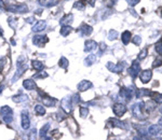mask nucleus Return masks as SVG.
Returning <instances> with one entry per match:
<instances>
[{
  "label": "nucleus",
  "instance_id": "f257e3e1",
  "mask_svg": "<svg viewBox=\"0 0 162 140\" xmlns=\"http://www.w3.org/2000/svg\"><path fill=\"white\" fill-rule=\"evenodd\" d=\"M16 67H18V70H16V73H15L13 80H16L18 78L21 77L24 71L27 69V65H26V58L24 56H20V58L18 59V64H16Z\"/></svg>",
  "mask_w": 162,
  "mask_h": 140
},
{
  "label": "nucleus",
  "instance_id": "f03ea898",
  "mask_svg": "<svg viewBox=\"0 0 162 140\" xmlns=\"http://www.w3.org/2000/svg\"><path fill=\"white\" fill-rule=\"evenodd\" d=\"M0 114H1V119L4 121V123L7 124H10L12 122L13 120V112H12V109L8 106H4L0 109Z\"/></svg>",
  "mask_w": 162,
  "mask_h": 140
},
{
  "label": "nucleus",
  "instance_id": "7ed1b4c3",
  "mask_svg": "<svg viewBox=\"0 0 162 140\" xmlns=\"http://www.w3.org/2000/svg\"><path fill=\"white\" fill-rule=\"evenodd\" d=\"M120 96L122 98H124L126 100H131L134 96V89L132 88H126V87H122L120 89Z\"/></svg>",
  "mask_w": 162,
  "mask_h": 140
},
{
  "label": "nucleus",
  "instance_id": "20e7f679",
  "mask_svg": "<svg viewBox=\"0 0 162 140\" xmlns=\"http://www.w3.org/2000/svg\"><path fill=\"white\" fill-rule=\"evenodd\" d=\"M112 111H114V113L116 114V115L120 118V116H122L123 114L126 112V107L123 104H120V102H119V104H114Z\"/></svg>",
  "mask_w": 162,
  "mask_h": 140
},
{
  "label": "nucleus",
  "instance_id": "39448f33",
  "mask_svg": "<svg viewBox=\"0 0 162 140\" xmlns=\"http://www.w3.org/2000/svg\"><path fill=\"white\" fill-rule=\"evenodd\" d=\"M8 10L14 13H24L27 11L26 4H11L8 7Z\"/></svg>",
  "mask_w": 162,
  "mask_h": 140
},
{
  "label": "nucleus",
  "instance_id": "423d86ee",
  "mask_svg": "<svg viewBox=\"0 0 162 140\" xmlns=\"http://www.w3.org/2000/svg\"><path fill=\"white\" fill-rule=\"evenodd\" d=\"M139 70H141V65H139V63H138V62H133V64L129 68V73L133 79H135V78L138 75Z\"/></svg>",
  "mask_w": 162,
  "mask_h": 140
},
{
  "label": "nucleus",
  "instance_id": "0eeeda50",
  "mask_svg": "<svg viewBox=\"0 0 162 140\" xmlns=\"http://www.w3.org/2000/svg\"><path fill=\"white\" fill-rule=\"evenodd\" d=\"M48 41L49 39L47 36H35L33 38V43L36 46H39V48H42Z\"/></svg>",
  "mask_w": 162,
  "mask_h": 140
},
{
  "label": "nucleus",
  "instance_id": "6e6552de",
  "mask_svg": "<svg viewBox=\"0 0 162 140\" xmlns=\"http://www.w3.org/2000/svg\"><path fill=\"white\" fill-rule=\"evenodd\" d=\"M144 106L145 104L144 102H137L135 104L134 106L132 107V112L135 116H142L143 115V110H144Z\"/></svg>",
  "mask_w": 162,
  "mask_h": 140
},
{
  "label": "nucleus",
  "instance_id": "1a4fd4ad",
  "mask_svg": "<svg viewBox=\"0 0 162 140\" xmlns=\"http://www.w3.org/2000/svg\"><path fill=\"white\" fill-rule=\"evenodd\" d=\"M107 68L110 70V71L112 72H116V73H118V72H121L123 70V67H124V63L122 64H112V63H108L107 65Z\"/></svg>",
  "mask_w": 162,
  "mask_h": 140
},
{
  "label": "nucleus",
  "instance_id": "9d476101",
  "mask_svg": "<svg viewBox=\"0 0 162 140\" xmlns=\"http://www.w3.org/2000/svg\"><path fill=\"white\" fill-rule=\"evenodd\" d=\"M153 78V72L151 70H144L139 73V79L143 83H148Z\"/></svg>",
  "mask_w": 162,
  "mask_h": 140
},
{
  "label": "nucleus",
  "instance_id": "9b49d317",
  "mask_svg": "<svg viewBox=\"0 0 162 140\" xmlns=\"http://www.w3.org/2000/svg\"><path fill=\"white\" fill-rule=\"evenodd\" d=\"M30 126V121H29V116H28V112L27 111H23L22 112V127L23 129H28Z\"/></svg>",
  "mask_w": 162,
  "mask_h": 140
},
{
  "label": "nucleus",
  "instance_id": "f8f14e48",
  "mask_svg": "<svg viewBox=\"0 0 162 140\" xmlns=\"http://www.w3.org/2000/svg\"><path fill=\"white\" fill-rule=\"evenodd\" d=\"M162 133V126L160 125H151L148 128V134L151 136H158V135Z\"/></svg>",
  "mask_w": 162,
  "mask_h": 140
},
{
  "label": "nucleus",
  "instance_id": "ddd939ff",
  "mask_svg": "<svg viewBox=\"0 0 162 140\" xmlns=\"http://www.w3.org/2000/svg\"><path fill=\"white\" fill-rule=\"evenodd\" d=\"M61 104H62V109H64L67 113H69L70 110H72V99H70V98H64Z\"/></svg>",
  "mask_w": 162,
  "mask_h": 140
},
{
  "label": "nucleus",
  "instance_id": "4468645a",
  "mask_svg": "<svg viewBox=\"0 0 162 140\" xmlns=\"http://www.w3.org/2000/svg\"><path fill=\"white\" fill-rule=\"evenodd\" d=\"M79 31H80V33L82 36H90L91 33H92V31H93V28L91 26H89V25L84 24L79 28Z\"/></svg>",
  "mask_w": 162,
  "mask_h": 140
},
{
  "label": "nucleus",
  "instance_id": "2eb2a0df",
  "mask_svg": "<svg viewBox=\"0 0 162 140\" xmlns=\"http://www.w3.org/2000/svg\"><path fill=\"white\" fill-rule=\"evenodd\" d=\"M84 45H85V46H84V51L85 52L94 51L95 49H97V43H96L94 40H88Z\"/></svg>",
  "mask_w": 162,
  "mask_h": 140
},
{
  "label": "nucleus",
  "instance_id": "dca6fc26",
  "mask_svg": "<svg viewBox=\"0 0 162 140\" xmlns=\"http://www.w3.org/2000/svg\"><path fill=\"white\" fill-rule=\"evenodd\" d=\"M92 86H93V84L91 83L90 81H81L80 83L78 84V89L80 92H84V91L91 88Z\"/></svg>",
  "mask_w": 162,
  "mask_h": 140
},
{
  "label": "nucleus",
  "instance_id": "f3484780",
  "mask_svg": "<svg viewBox=\"0 0 162 140\" xmlns=\"http://www.w3.org/2000/svg\"><path fill=\"white\" fill-rule=\"evenodd\" d=\"M47 24H45V21H38L36 24L33 26V31L35 33H39V31H42V30L45 29Z\"/></svg>",
  "mask_w": 162,
  "mask_h": 140
},
{
  "label": "nucleus",
  "instance_id": "a211bd4d",
  "mask_svg": "<svg viewBox=\"0 0 162 140\" xmlns=\"http://www.w3.org/2000/svg\"><path fill=\"white\" fill-rule=\"evenodd\" d=\"M41 100L43 102V106H45V107H53L54 104H56V99L51 98L47 95H45V98H41Z\"/></svg>",
  "mask_w": 162,
  "mask_h": 140
},
{
  "label": "nucleus",
  "instance_id": "6ab92c4d",
  "mask_svg": "<svg viewBox=\"0 0 162 140\" xmlns=\"http://www.w3.org/2000/svg\"><path fill=\"white\" fill-rule=\"evenodd\" d=\"M23 86H24L26 89L31 91V89L36 88V83H35L33 80H25L24 82H23Z\"/></svg>",
  "mask_w": 162,
  "mask_h": 140
},
{
  "label": "nucleus",
  "instance_id": "aec40b11",
  "mask_svg": "<svg viewBox=\"0 0 162 140\" xmlns=\"http://www.w3.org/2000/svg\"><path fill=\"white\" fill-rule=\"evenodd\" d=\"M72 18H74L72 14H66L64 17L61 18V24H63L64 26H67V24H69V23L72 22Z\"/></svg>",
  "mask_w": 162,
  "mask_h": 140
},
{
  "label": "nucleus",
  "instance_id": "412c9836",
  "mask_svg": "<svg viewBox=\"0 0 162 140\" xmlns=\"http://www.w3.org/2000/svg\"><path fill=\"white\" fill-rule=\"evenodd\" d=\"M130 39H131V33H130L129 30H126V31L121 35V40H122L123 44H128L130 42Z\"/></svg>",
  "mask_w": 162,
  "mask_h": 140
},
{
  "label": "nucleus",
  "instance_id": "4be33fe9",
  "mask_svg": "<svg viewBox=\"0 0 162 140\" xmlns=\"http://www.w3.org/2000/svg\"><path fill=\"white\" fill-rule=\"evenodd\" d=\"M150 97H153V102H158V104H162V94H160V93L151 92V94H150Z\"/></svg>",
  "mask_w": 162,
  "mask_h": 140
},
{
  "label": "nucleus",
  "instance_id": "5701e85b",
  "mask_svg": "<svg viewBox=\"0 0 162 140\" xmlns=\"http://www.w3.org/2000/svg\"><path fill=\"white\" fill-rule=\"evenodd\" d=\"M150 94H151V91H147V89H145V88H141L137 91L136 96H137L138 98H141L143 96H150Z\"/></svg>",
  "mask_w": 162,
  "mask_h": 140
},
{
  "label": "nucleus",
  "instance_id": "b1692460",
  "mask_svg": "<svg viewBox=\"0 0 162 140\" xmlns=\"http://www.w3.org/2000/svg\"><path fill=\"white\" fill-rule=\"evenodd\" d=\"M70 31H72V27L69 26V25H67V26H63L62 28H61V35H62L63 37H66L67 35H69Z\"/></svg>",
  "mask_w": 162,
  "mask_h": 140
},
{
  "label": "nucleus",
  "instance_id": "393cba45",
  "mask_svg": "<svg viewBox=\"0 0 162 140\" xmlns=\"http://www.w3.org/2000/svg\"><path fill=\"white\" fill-rule=\"evenodd\" d=\"M96 60V57L95 55H93V54H91V55H89V56L85 58V60H84V63H85V65L87 66H91L92 64L95 63Z\"/></svg>",
  "mask_w": 162,
  "mask_h": 140
},
{
  "label": "nucleus",
  "instance_id": "a878e982",
  "mask_svg": "<svg viewBox=\"0 0 162 140\" xmlns=\"http://www.w3.org/2000/svg\"><path fill=\"white\" fill-rule=\"evenodd\" d=\"M35 112H36L37 115H43L45 113V108H43V106L37 104V106H35Z\"/></svg>",
  "mask_w": 162,
  "mask_h": 140
},
{
  "label": "nucleus",
  "instance_id": "bb28decb",
  "mask_svg": "<svg viewBox=\"0 0 162 140\" xmlns=\"http://www.w3.org/2000/svg\"><path fill=\"white\" fill-rule=\"evenodd\" d=\"M110 122L112 123V126H115V127H119V128H126V126L124 125V123L120 122V121H118V120L116 119H111Z\"/></svg>",
  "mask_w": 162,
  "mask_h": 140
},
{
  "label": "nucleus",
  "instance_id": "cd10ccee",
  "mask_svg": "<svg viewBox=\"0 0 162 140\" xmlns=\"http://www.w3.org/2000/svg\"><path fill=\"white\" fill-rule=\"evenodd\" d=\"M13 100H14L15 102H26V100H27V96L26 95H23V94H21V95H18V96H14V97H13Z\"/></svg>",
  "mask_w": 162,
  "mask_h": 140
},
{
  "label": "nucleus",
  "instance_id": "c85d7f7f",
  "mask_svg": "<svg viewBox=\"0 0 162 140\" xmlns=\"http://www.w3.org/2000/svg\"><path fill=\"white\" fill-rule=\"evenodd\" d=\"M31 63H33V67L36 69V70H41V69H43V63H41L39 60H33Z\"/></svg>",
  "mask_w": 162,
  "mask_h": 140
},
{
  "label": "nucleus",
  "instance_id": "c756f323",
  "mask_svg": "<svg viewBox=\"0 0 162 140\" xmlns=\"http://www.w3.org/2000/svg\"><path fill=\"white\" fill-rule=\"evenodd\" d=\"M39 3L43 7H53L55 4H57L58 1H39Z\"/></svg>",
  "mask_w": 162,
  "mask_h": 140
},
{
  "label": "nucleus",
  "instance_id": "7c9ffc66",
  "mask_svg": "<svg viewBox=\"0 0 162 140\" xmlns=\"http://www.w3.org/2000/svg\"><path fill=\"white\" fill-rule=\"evenodd\" d=\"M68 60H67V58H65V57H61L60 59V66L62 67V68L66 69L67 67H68Z\"/></svg>",
  "mask_w": 162,
  "mask_h": 140
},
{
  "label": "nucleus",
  "instance_id": "2f4dec72",
  "mask_svg": "<svg viewBox=\"0 0 162 140\" xmlns=\"http://www.w3.org/2000/svg\"><path fill=\"white\" fill-rule=\"evenodd\" d=\"M118 37V31H116L115 29H111L108 33V39L109 40H115V39H117Z\"/></svg>",
  "mask_w": 162,
  "mask_h": 140
},
{
  "label": "nucleus",
  "instance_id": "473e14b6",
  "mask_svg": "<svg viewBox=\"0 0 162 140\" xmlns=\"http://www.w3.org/2000/svg\"><path fill=\"white\" fill-rule=\"evenodd\" d=\"M155 50H156V52L159 54L160 56H162V41L161 40H160L158 43H156V45H155Z\"/></svg>",
  "mask_w": 162,
  "mask_h": 140
},
{
  "label": "nucleus",
  "instance_id": "72a5a7b5",
  "mask_svg": "<svg viewBox=\"0 0 162 140\" xmlns=\"http://www.w3.org/2000/svg\"><path fill=\"white\" fill-rule=\"evenodd\" d=\"M145 106H146V107H145V110L147 111V112L153 111V109H155V107H156V106H155V104H153V102H148L147 104H145Z\"/></svg>",
  "mask_w": 162,
  "mask_h": 140
},
{
  "label": "nucleus",
  "instance_id": "f704fd0d",
  "mask_svg": "<svg viewBox=\"0 0 162 140\" xmlns=\"http://www.w3.org/2000/svg\"><path fill=\"white\" fill-rule=\"evenodd\" d=\"M49 128H50V125H49V124H45V125L41 128V131H40V134H39V135H40V137H41V138H42V137H45Z\"/></svg>",
  "mask_w": 162,
  "mask_h": 140
},
{
  "label": "nucleus",
  "instance_id": "c9c22d12",
  "mask_svg": "<svg viewBox=\"0 0 162 140\" xmlns=\"http://www.w3.org/2000/svg\"><path fill=\"white\" fill-rule=\"evenodd\" d=\"M79 111H80V115L82 118H85L88 115V113H89V110L87 109V107H80Z\"/></svg>",
  "mask_w": 162,
  "mask_h": 140
},
{
  "label": "nucleus",
  "instance_id": "e433bc0d",
  "mask_svg": "<svg viewBox=\"0 0 162 140\" xmlns=\"http://www.w3.org/2000/svg\"><path fill=\"white\" fill-rule=\"evenodd\" d=\"M74 7L78 10H83L84 7H85V3L82 2V1H77V2H75V6Z\"/></svg>",
  "mask_w": 162,
  "mask_h": 140
},
{
  "label": "nucleus",
  "instance_id": "4c0bfd02",
  "mask_svg": "<svg viewBox=\"0 0 162 140\" xmlns=\"http://www.w3.org/2000/svg\"><path fill=\"white\" fill-rule=\"evenodd\" d=\"M132 42L135 45H139L142 43V38L139 36H134L132 38Z\"/></svg>",
  "mask_w": 162,
  "mask_h": 140
},
{
  "label": "nucleus",
  "instance_id": "58836bf2",
  "mask_svg": "<svg viewBox=\"0 0 162 140\" xmlns=\"http://www.w3.org/2000/svg\"><path fill=\"white\" fill-rule=\"evenodd\" d=\"M146 55H147V49H143L142 50V52L139 53V55H138V59H144L145 57H146Z\"/></svg>",
  "mask_w": 162,
  "mask_h": 140
},
{
  "label": "nucleus",
  "instance_id": "ea45409f",
  "mask_svg": "<svg viewBox=\"0 0 162 140\" xmlns=\"http://www.w3.org/2000/svg\"><path fill=\"white\" fill-rule=\"evenodd\" d=\"M162 65V56H160L159 58H157L155 62H153V67H159V66H161Z\"/></svg>",
  "mask_w": 162,
  "mask_h": 140
},
{
  "label": "nucleus",
  "instance_id": "a19ab883",
  "mask_svg": "<svg viewBox=\"0 0 162 140\" xmlns=\"http://www.w3.org/2000/svg\"><path fill=\"white\" fill-rule=\"evenodd\" d=\"M47 77H48L47 72H40V73H37V75H34V78H36V79H38V78H47Z\"/></svg>",
  "mask_w": 162,
  "mask_h": 140
},
{
  "label": "nucleus",
  "instance_id": "79ce46f5",
  "mask_svg": "<svg viewBox=\"0 0 162 140\" xmlns=\"http://www.w3.org/2000/svg\"><path fill=\"white\" fill-rule=\"evenodd\" d=\"M35 138H36V129L34 128V129H31V131H30L29 140H35Z\"/></svg>",
  "mask_w": 162,
  "mask_h": 140
},
{
  "label": "nucleus",
  "instance_id": "37998d69",
  "mask_svg": "<svg viewBox=\"0 0 162 140\" xmlns=\"http://www.w3.org/2000/svg\"><path fill=\"white\" fill-rule=\"evenodd\" d=\"M4 63H6V59H4V58H2V59L0 60V72L2 71L3 66H4Z\"/></svg>",
  "mask_w": 162,
  "mask_h": 140
},
{
  "label": "nucleus",
  "instance_id": "c03bdc74",
  "mask_svg": "<svg viewBox=\"0 0 162 140\" xmlns=\"http://www.w3.org/2000/svg\"><path fill=\"white\" fill-rule=\"evenodd\" d=\"M106 46H107V45H106L105 43H104V42H102V43L99 44V49H101V52H103L104 50H106Z\"/></svg>",
  "mask_w": 162,
  "mask_h": 140
},
{
  "label": "nucleus",
  "instance_id": "a18cd8bd",
  "mask_svg": "<svg viewBox=\"0 0 162 140\" xmlns=\"http://www.w3.org/2000/svg\"><path fill=\"white\" fill-rule=\"evenodd\" d=\"M133 140H148L145 136H138V137H134Z\"/></svg>",
  "mask_w": 162,
  "mask_h": 140
},
{
  "label": "nucleus",
  "instance_id": "49530a36",
  "mask_svg": "<svg viewBox=\"0 0 162 140\" xmlns=\"http://www.w3.org/2000/svg\"><path fill=\"white\" fill-rule=\"evenodd\" d=\"M128 2H129V4L130 6H135V4H136V3H138L139 2V1H138V0H132V1H128Z\"/></svg>",
  "mask_w": 162,
  "mask_h": 140
},
{
  "label": "nucleus",
  "instance_id": "de8ad7c7",
  "mask_svg": "<svg viewBox=\"0 0 162 140\" xmlns=\"http://www.w3.org/2000/svg\"><path fill=\"white\" fill-rule=\"evenodd\" d=\"M0 36H3V31H2V28L0 27Z\"/></svg>",
  "mask_w": 162,
  "mask_h": 140
},
{
  "label": "nucleus",
  "instance_id": "09e8293b",
  "mask_svg": "<svg viewBox=\"0 0 162 140\" xmlns=\"http://www.w3.org/2000/svg\"><path fill=\"white\" fill-rule=\"evenodd\" d=\"M159 124H160V126H162V118L160 119V121H159Z\"/></svg>",
  "mask_w": 162,
  "mask_h": 140
},
{
  "label": "nucleus",
  "instance_id": "8fccbe9b",
  "mask_svg": "<svg viewBox=\"0 0 162 140\" xmlns=\"http://www.w3.org/2000/svg\"><path fill=\"white\" fill-rule=\"evenodd\" d=\"M2 88H3V86H2V85H1V86H0V93L2 92Z\"/></svg>",
  "mask_w": 162,
  "mask_h": 140
}]
</instances>
